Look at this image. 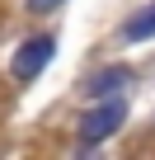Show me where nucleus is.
Segmentation results:
<instances>
[{
  "label": "nucleus",
  "instance_id": "nucleus-1",
  "mask_svg": "<svg viewBox=\"0 0 155 160\" xmlns=\"http://www.w3.org/2000/svg\"><path fill=\"white\" fill-rule=\"evenodd\" d=\"M47 61H52V38H33V42L19 47V57H14V75H19V80H33Z\"/></svg>",
  "mask_w": 155,
  "mask_h": 160
},
{
  "label": "nucleus",
  "instance_id": "nucleus-2",
  "mask_svg": "<svg viewBox=\"0 0 155 160\" xmlns=\"http://www.w3.org/2000/svg\"><path fill=\"white\" fill-rule=\"evenodd\" d=\"M122 118H127V108H122V104L113 99V104L94 108V113L85 118V127H80V132H85V141H99V137H108V132H113V127H118Z\"/></svg>",
  "mask_w": 155,
  "mask_h": 160
},
{
  "label": "nucleus",
  "instance_id": "nucleus-3",
  "mask_svg": "<svg viewBox=\"0 0 155 160\" xmlns=\"http://www.w3.org/2000/svg\"><path fill=\"white\" fill-rule=\"evenodd\" d=\"M150 33H155V5H150L146 14L127 19V38H150Z\"/></svg>",
  "mask_w": 155,
  "mask_h": 160
},
{
  "label": "nucleus",
  "instance_id": "nucleus-4",
  "mask_svg": "<svg viewBox=\"0 0 155 160\" xmlns=\"http://www.w3.org/2000/svg\"><path fill=\"white\" fill-rule=\"evenodd\" d=\"M28 5H33V10H52V5H56V0H28Z\"/></svg>",
  "mask_w": 155,
  "mask_h": 160
}]
</instances>
